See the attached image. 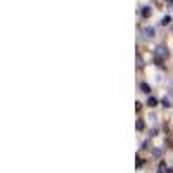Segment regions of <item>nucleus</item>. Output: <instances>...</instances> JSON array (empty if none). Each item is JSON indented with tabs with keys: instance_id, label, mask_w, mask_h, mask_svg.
<instances>
[{
	"instance_id": "10",
	"label": "nucleus",
	"mask_w": 173,
	"mask_h": 173,
	"mask_svg": "<svg viewBox=\"0 0 173 173\" xmlns=\"http://www.w3.org/2000/svg\"><path fill=\"white\" fill-rule=\"evenodd\" d=\"M152 154H154L156 158H159V156H161V151H159V149H154V152H152Z\"/></svg>"
},
{
	"instance_id": "8",
	"label": "nucleus",
	"mask_w": 173,
	"mask_h": 173,
	"mask_svg": "<svg viewBox=\"0 0 173 173\" xmlns=\"http://www.w3.org/2000/svg\"><path fill=\"white\" fill-rule=\"evenodd\" d=\"M166 172V165H165V163H161V165H159V170H158V173H165Z\"/></svg>"
},
{
	"instance_id": "1",
	"label": "nucleus",
	"mask_w": 173,
	"mask_h": 173,
	"mask_svg": "<svg viewBox=\"0 0 173 173\" xmlns=\"http://www.w3.org/2000/svg\"><path fill=\"white\" fill-rule=\"evenodd\" d=\"M166 57H168V49H166V47H163V45L156 47V50H154V61H156L158 64H161Z\"/></svg>"
},
{
	"instance_id": "7",
	"label": "nucleus",
	"mask_w": 173,
	"mask_h": 173,
	"mask_svg": "<svg viewBox=\"0 0 173 173\" xmlns=\"http://www.w3.org/2000/svg\"><path fill=\"white\" fill-rule=\"evenodd\" d=\"M161 106H165V107H170V106H172V104H170V99H168V97H165V99L161 101Z\"/></svg>"
},
{
	"instance_id": "11",
	"label": "nucleus",
	"mask_w": 173,
	"mask_h": 173,
	"mask_svg": "<svg viewBox=\"0 0 173 173\" xmlns=\"http://www.w3.org/2000/svg\"><path fill=\"white\" fill-rule=\"evenodd\" d=\"M142 165H144V161H142V159H140V158H137V168H140V166H142Z\"/></svg>"
},
{
	"instance_id": "2",
	"label": "nucleus",
	"mask_w": 173,
	"mask_h": 173,
	"mask_svg": "<svg viewBox=\"0 0 173 173\" xmlns=\"http://www.w3.org/2000/svg\"><path fill=\"white\" fill-rule=\"evenodd\" d=\"M142 33H144V36H146V38H152V36L156 35V29H154L152 26H146V28L142 29Z\"/></svg>"
},
{
	"instance_id": "3",
	"label": "nucleus",
	"mask_w": 173,
	"mask_h": 173,
	"mask_svg": "<svg viewBox=\"0 0 173 173\" xmlns=\"http://www.w3.org/2000/svg\"><path fill=\"white\" fill-rule=\"evenodd\" d=\"M140 88H142L144 94H149V92H151V87H149L147 83H140Z\"/></svg>"
},
{
	"instance_id": "9",
	"label": "nucleus",
	"mask_w": 173,
	"mask_h": 173,
	"mask_svg": "<svg viewBox=\"0 0 173 173\" xmlns=\"http://www.w3.org/2000/svg\"><path fill=\"white\" fill-rule=\"evenodd\" d=\"M170 23V16H165L163 19H161V24H168Z\"/></svg>"
},
{
	"instance_id": "6",
	"label": "nucleus",
	"mask_w": 173,
	"mask_h": 173,
	"mask_svg": "<svg viewBox=\"0 0 173 173\" xmlns=\"http://www.w3.org/2000/svg\"><path fill=\"white\" fill-rule=\"evenodd\" d=\"M142 16H144V17H149V16H151V9H149V7H144V9H142Z\"/></svg>"
},
{
	"instance_id": "4",
	"label": "nucleus",
	"mask_w": 173,
	"mask_h": 173,
	"mask_svg": "<svg viewBox=\"0 0 173 173\" xmlns=\"http://www.w3.org/2000/svg\"><path fill=\"white\" fill-rule=\"evenodd\" d=\"M147 106H151V107H154V106H158V101H156L154 97H149V99H147Z\"/></svg>"
},
{
	"instance_id": "5",
	"label": "nucleus",
	"mask_w": 173,
	"mask_h": 173,
	"mask_svg": "<svg viewBox=\"0 0 173 173\" xmlns=\"http://www.w3.org/2000/svg\"><path fill=\"white\" fill-rule=\"evenodd\" d=\"M135 128H137V130H144V120H137Z\"/></svg>"
}]
</instances>
